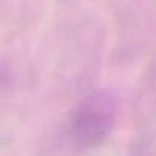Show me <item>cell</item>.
Listing matches in <instances>:
<instances>
[{"instance_id": "cell-2", "label": "cell", "mask_w": 156, "mask_h": 156, "mask_svg": "<svg viewBox=\"0 0 156 156\" xmlns=\"http://www.w3.org/2000/svg\"><path fill=\"white\" fill-rule=\"evenodd\" d=\"M6 75H8V67H6L2 61H0V83H3V81H5Z\"/></svg>"}, {"instance_id": "cell-1", "label": "cell", "mask_w": 156, "mask_h": 156, "mask_svg": "<svg viewBox=\"0 0 156 156\" xmlns=\"http://www.w3.org/2000/svg\"><path fill=\"white\" fill-rule=\"evenodd\" d=\"M118 103L109 92L98 90L84 97L72 110L69 133L75 144L89 148L100 145L112 132Z\"/></svg>"}]
</instances>
